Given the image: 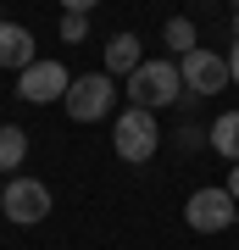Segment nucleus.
Instances as JSON below:
<instances>
[{
	"instance_id": "nucleus-1",
	"label": "nucleus",
	"mask_w": 239,
	"mask_h": 250,
	"mask_svg": "<svg viewBox=\"0 0 239 250\" xmlns=\"http://www.w3.org/2000/svg\"><path fill=\"white\" fill-rule=\"evenodd\" d=\"M128 106H145V111H161V106H178V95H184V72L178 62H139L128 72Z\"/></svg>"
},
{
	"instance_id": "nucleus-2",
	"label": "nucleus",
	"mask_w": 239,
	"mask_h": 250,
	"mask_svg": "<svg viewBox=\"0 0 239 250\" xmlns=\"http://www.w3.org/2000/svg\"><path fill=\"white\" fill-rule=\"evenodd\" d=\"M156 145H161V128H156V111H145V106H128V111H117V123H111V150L123 156V161H151L156 156Z\"/></svg>"
},
{
	"instance_id": "nucleus-3",
	"label": "nucleus",
	"mask_w": 239,
	"mask_h": 250,
	"mask_svg": "<svg viewBox=\"0 0 239 250\" xmlns=\"http://www.w3.org/2000/svg\"><path fill=\"white\" fill-rule=\"evenodd\" d=\"M111 100H117V78L111 72H84V78L67 83L62 106H67L72 123H100V117L111 111Z\"/></svg>"
},
{
	"instance_id": "nucleus-4",
	"label": "nucleus",
	"mask_w": 239,
	"mask_h": 250,
	"mask_svg": "<svg viewBox=\"0 0 239 250\" xmlns=\"http://www.w3.org/2000/svg\"><path fill=\"white\" fill-rule=\"evenodd\" d=\"M184 223L195 228V233H222V228L239 223V200H234L222 184H206V189H195V195H189Z\"/></svg>"
},
{
	"instance_id": "nucleus-5",
	"label": "nucleus",
	"mask_w": 239,
	"mask_h": 250,
	"mask_svg": "<svg viewBox=\"0 0 239 250\" xmlns=\"http://www.w3.org/2000/svg\"><path fill=\"white\" fill-rule=\"evenodd\" d=\"M178 72H184V89L189 95H217V89H228V56H217V50H206L195 45L189 56H178Z\"/></svg>"
},
{
	"instance_id": "nucleus-6",
	"label": "nucleus",
	"mask_w": 239,
	"mask_h": 250,
	"mask_svg": "<svg viewBox=\"0 0 239 250\" xmlns=\"http://www.w3.org/2000/svg\"><path fill=\"white\" fill-rule=\"evenodd\" d=\"M0 211H6L17 228H34V223L50 217V189H44L39 178H11L6 195H0Z\"/></svg>"
},
{
	"instance_id": "nucleus-7",
	"label": "nucleus",
	"mask_w": 239,
	"mask_h": 250,
	"mask_svg": "<svg viewBox=\"0 0 239 250\" xmlns=\"http://www.w3.org/2000/svg\"><path fill=\"white\" fill-rule=\"evenodd\" d=\"M72 83V72L62 62H34L17 72V100H28V106H50V100H62Z\"/></svg>"
},
{
	"instance_id": "nucleus-8",
	"label": "nucleus",
	"mask_w": 239,
	"mask_h": 250,
	"mask_svg": "<svg viewBox=\"0 0 239 250\" xmlns=\"http://www.w3.org/2000/svg\"><path fill=\"white\" fill-rule=\"evenodd\" d=\"M34 62H39V50H34V34H28L22 22H0V67L22 72V67H34Z\"/></svg>"
},
{
	"instance_id": "nucleus-9",
	"label": "nucleus",
	"mask_w": 239,
	"mask_h": 250,
	"mask_svg": "<svg viewBox=\"0 0 239 250\" xmlns=\"http://www.w3.org/2000/svg\"><path fill=\"white\" fill-rule=\"evenodd\" d=\"M139 62H145V50H139L133 34H111V39H106V72H111V78H128Z\"/></svg>"
},
{
	"instance_id": "nucleus-10",
	"label": "nucleus",
	"mask_w": 239,
	"mask_h": 250,
	"mask_svg": "<svg viewBox=\"0 0 239 250\" xmlns=\"http://www.w3.org/2000/svg\"><path fill=\"white\" fill-rule=\"evenodd\" d=\"M206 145H212L217 156L239 161V111H222L217 123H212V134H206Z\"/></svg>"
},
{
	"instance_id": "nucleus-11",
	"label": "nucleus",
	"mask_w": 239,
	"mask_h": 250,
	"mask_svg": "<svg viewBox=\"0 0 239 250\" xmlns=\"http://www.w3.org/2000/svg\"><path fill=\"white\" fill-rule=\"evenodd\" d=\"M28 161V134L17 123H0V172H17Z\"/></svg>"
},
{
	"instance_id": "nucleus-12",
	"label": "nucleus",
	"mask_w": 239,
	"mask_h": 250,
	"mask_svg": "<svg viewBox=\"0 0 239 250\" xmlns=\"http://www.w3.org/2000/svg\"><path fill=\"white\" fill-rule=\"evenodd\" d=\"M161 45H167L173 56H189V50H195V22H189V17H173L167 28H161Z\"/></svg>"
},
{
	"instance_id": "nucleus-13",
	"label": "nucleus",
	"mask_w": 239,
	"mask_h": 250,
	"mask_svg": "<svg viewBox=\"0 0 239 250\" xmlns=\"http://www.w3.org/2000/svg\"><path fill=\"white\" fill-rule=\"evenodd\" d=\"M84 34H89V17H84V11H67V17H62V39H67V45H84Z\"/></svg>"
},
{
	"instance_id": "nucleus-14",
	"label": "nucleus",
	"mask_w": 239,
	"mask_h": 250,
	"mask_svg": "<svg viewBox=\"0 0 239 250\" xmlns=\"http://www.w3.org/2000/svg\"><path fill=\"white\" fill-rule=\"evenodd\" d=\"M228 78H234V89H239V34H234V45H228Z\"/></svg>"
},
{
	"instance_id": "nucleus-15",
	"label": "nucleus",
	"mask_w": 239,
	"mask_h": 250,
	"mask_svg": "<svg viewBox=\"0 0 239 250\" xmlns=\"http://www.w3.org/2000/svg\"><path fill=\"white\" fill-rule=\"evenodd\" d=\"M95 6H100V0H62V11H84V17H89Z\"/></svg>"
},
{
	"instance_id": "nucleus-16",
	"label": "nucleus",
	"mask_w": 239,
	"mask_h": 250,
	"mask_svg": "<svg viewBox=\"0 0 239 250\" xmlns=\"http://www.w3.org/2000/svg\"><path fill=\"white\" fill-rule=\"evenodd\" d=\"M222 189H228V195L239 200V161H234V172H228V178H222Z\"/></svg>"
},
{
	"instance_id": "nucleus-17",
	"label": "nucleus",
	"mask_w": 239,
	"mask_h": 250,
	"mask_svg": "<svg viewBox=\"0 0 239 250\" xmlns=\"http://www.w3.org/2000/svg\"><path fill=\"white\" fill-rule=\"evenodd\" d=\"M234 34H239V0H234Z\"/></svg>"
},
{
	"instance_id": "nucleus-18",
	"label": "nucleus",
	"mask_w": 239,
	"mask_h": 250,
	"mask_svg": "<svg viewBox=\"0 0 239 250\" xmlns=\"http://www.w3.org/2000/svg\"><path fill=\"white\" fill-rule=\"evenodd\" d=\"M0 195H6V189H0Z\"/></svg>"
}]
</instances>
